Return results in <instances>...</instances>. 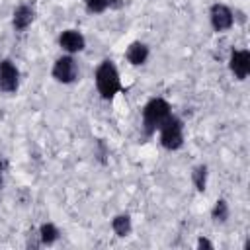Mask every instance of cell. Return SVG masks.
<instances>
[{"mask_svg": "<svg viewBox=\"0 0 250 250\" xmlns=\"http://www.w3.org/2000/svg\"><path fill=\"white\" fill-rule=\"evenodd\" d=\"M211 25L217 31H227L232 25V12L225 4H215L211 8Z\"/></svg>", "mask_w": 250, "mask_h": 250, "instance_id": "8992f818", "label": "cell"}, {"mask_svg": "<svg viewBox=\"0 0 250 250\" xmlns=\"http://www.w3.org/2000/svg\"><path fill=\"white\" fill-rule=\"evenodd\" d=\"M39 232H41V240H43L45 244H53V242L57 240V236H59V230H57V227H55L53 223L41 225Z\"/></svg>", "mask_w": 250, "mask_h": 250, "instance_id": "7c38bea8", "label": "cell"}, {"mask_svg": "<svg viewBox=\"0 0 250 250\" xmlns=\"http://www.w3.org/2000/svg\"><path fill=\"white\" fill-rule=\"evenodd\" d=\"M20 72L10 61H0V90L2 92H14L18 90Z\"/></svg>", "mask_w": 250, "mask_h": 250, "instance_id": "5b68a950", "label": "cell"}, {"mask_svg": "<svg viewBox=\"0 0 250 250\" xmlns=\"http://www.w3.org/2000/svg\"><path fill=\"white\" fill-rule=\"evenodd\" d=\"M111 229L117 236H127L131 232V219L127 215H117L113 221H111Z\"/></svg>", "mask_w": 250, "mask_h": 250, "instance_id": "8fae6325", "label": "cell"}, {"mask_svg": "<svg viewBox=\"0 0 250 250\" xmlns=\"http://www.w3.org/2000/svg\"><path fill=\"white\" fill-rule=\"evenodd\" d=\"M0 184H2V162H0Z\"/></svg>", "mask_w": 250, "mask_h": 250, "instance_id": "e0dca14e", "label": "cell"}, {"mask_svg": "<svg viewBox=\"0 0 250 250\" xmlns=\"http://www.w3.org/2000/svg\"><path fill=\"white\" fill-rule=\"evenodd\" d=\"M76 74H78V66H76V62H74L72 57H61V59H57V62L53 66L55 80H59L62 84H68V82H72L76 78Z\"/></svg>", "mask_w": 250, "mask_h": 250, "instance_id": "277c9868", "label": "cell"}, {"mask_svg": "<svg viewBox=\"0 0 250 250\" xmlns=\"http://www.w3.org/2000/svg\"><path fill=\"white\" fill-rule=\"evenodd\" d=\"M191 180H193L195 188H197L199 191H203V189H205V184H207V168H205V166H197V168L191 172Z\"/></svg>", "mask_w": 250, "mask_h": 250, "instance_id": "4fadbf2b", "label": "cell"}, {"mask_svg": "<svg viewBox=\"0 0 250 250\" xmlns=\"http://www.w3.org/2000/svg\"><path fill=\"white\" fill-rule=\"evenodd\" d=\"M197 246H199V248H213V244H211V242H209L207 238H199Z\"/></svg>", "mask_w": 250, "mask_h": 250, "instance_id": "2e32d148", "label": "cell"}, {"mask_svg": "<svg viewBox=\"0 0 250 250\" xmlns=\"http://www.w3.org/2000/svg\"><path fill=\"white\" fill-rule=\"evenodd\" d=\"M227 217H229V207H227V203L223 199H219L215 209H213V219L223 223V221H227Z\"/></svg>", "mask_w": 250, "mask_h": 250, "instance_id": "5bb4252c", "label": "cell"}, {"mask_svg": "<svg viewBox=\"0 0 250 250\" xmlns=\"http://www.w3.org/2000/svg\"><path fill=\"white\" fill-rule=\"evenodd\" d=\"M230 70L238 80H244L250 72V53L248 51H234L230 57Z\"/></svg>", "mask_w": 250, "mask_h": 250, "instance_id": "52a82bcc", "label": "cell"}, {"mask_svg": "<svg viewBox=\"0 0 250 250\" xmlns=\"http://www.w3.org/2000/svg\"><path fill=\"white\" fill-rule=\"evenodd\" d=\"M31 21H33V10L29 6L21 4L14 10V27L16 29H25Z\"/></svg>", "mask_w": 250, "mask_h": 250, "instance_id": "30bf717a", "label": "cell"}, {"mask_svg": "<svg viewBox=\"0 0 250 250\" xmlns=\"http://www.w3.org/2000/svg\"><path fill=\"white\" fill-rule=\"evenodd\" d=\"M86 2V6H88V10L90 12H96V14H100V12H104L105 8H107V0H84Z\"/></svg>", "mask_w": 250, "mask_h": 250, "instance_id": "9a60e30c", "label": "cell"}, {"mask_svg": "<svg viewBox=\"0 0 250 250\" xmlns=\"http://www.w3.org/2000/svg\"><path fill=\"white\" fill-rule=\"evenodd\" d=\"M170 117V105L166 100L162 98H154L150 100L145 109H143V125L146 133H152L156 129H160V125Z\"/></svg>", "mask_w": 250, "mask_h": 250, "instance_id": "7a4b0ae2", "label": "cell"}, {"mask_svg": "<svg viewBox=\"0 0 250 250\" xmlns=\"http://www.w3.org/2000/svg\"><path fill=\"white\" fill-rule=\"evenodd\" d=\"M160 143L168 150H176V148L182 146V143H184V125L178 117L170 115L160 125Z\"/></svg>", "mask_w": 250, "mask_h": 250, "instance_id": "3957f363", "label": "cell"}, {"mask_svg": "<svg viewBox=\"0 0 250 250\" xmlns=\"http://www.w3.org/2000/svg\"><path fill=\"white\" fill-rule=\"evenodd\" d=\"M59 43H61V47H62L64 51H68V53H78V51L84 49V37H82V33H78V31H74V29L62 31L61 37H59Z\"/></svg>", "mask_w": 250, "mask_h": 250, "instance_id": "ba28073f", "label": "cell"}, {"mask_svg": "<svg viewBox=\"0 0 250 250\" xmlns=\"http://www.w3.org/2000/svg\"><path fill=\"white\" fill-rule=\"evenodd\" d=\"M146 57H148V47L145 43L135 41L127 47V61L131 64H143L146 61Z\"/></svg>", "mask_w": 250, "mask_h": 250, "instance_id": "9c48e42d", "label": "cell"}, {"mask_svg": "<svg viewBox=\"0 0 250 250\" xmlns=\"http://www.w3.org/2000/svg\"><path fill=\"white\" fill-rule=\"evenodd\" d=\"M96 86L102 98L105 100L113 98L119 92V74H117V68L109 61H104L96 68Z\"/></svg>", "mask_w": 250, "mask_h": 250, "instance_id": "6da1fadb", "label": "cell"}]
</instances>
